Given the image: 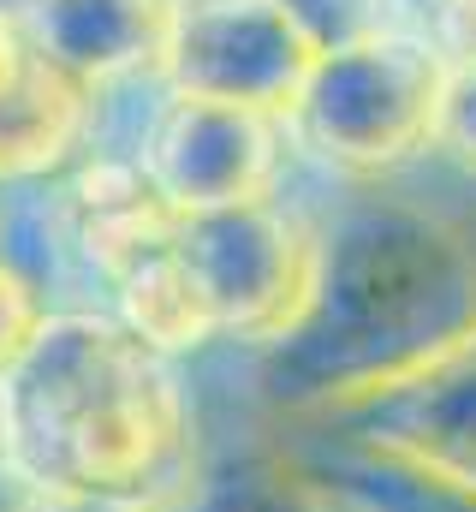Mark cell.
<instances>
[{"label":"cell","instance_id":"obj_1","mask_svg":"<svg viewBox=\"0 0 476 512\" xmlns=\"http://www.w3.org/2000/svg\"><path fill=\"white\" fill-rule=\"evenodd\" d=\"M447 54L411 30H363L340 48H322L298 114L346 161H399L423 137H441Z\"/></svg>","mask_w":476,"mask_h":512},{"label":"cell","instance_id":"obj_2","mask_svg":"<svg viewBox=\"0 0 476 512\" xmlns=\"http://www.w3.org/2000/svg\"><path fill=\"white\" fill-rule=\"evenodd\" d=\"M322 60L316 30L292 0H173L161 66L179 96L238 108H298Z\"/></svg>","mask_w":476,"mask_h":512},{"label":"cell","instance_id":"obj_3","mask_svg":"<svg viewBox=\"0 0 476 512\" xmlns=\"http://www.w3.org/2000/svg\"><path fill=\"white\" fill-rule=\"evenodd\" d=\"M66 340H72L66 376L78 387L66 405L72 471L90 489H125L143 471H155V459L179 441V393L137 334L66 322Z\"/></svg>","mask_w":476,"mask_h":512},{"label":"cell","instance_id":"obj_4","mask_svg":"<svg viewBox=\"0 0 476 512\" xmlns=\"http://www.w3.org/2000/svg\"><path fill=\"white\" fill-rule=\"evenodd\" d=\"M268 167H274L268 114L209 96H179L149 149V185L179 221L256 203Z\"/></svg>","mask_w":476,"mask_h":512},{"label":"cell","instance_id":"obj_5","mask_svg":"<svg viewBox=\"0 0 476 512\" xmlns=\"http://www.w3.org/2000/svg\"><path fill=\"white\" fill-rule=\"evenodd\" d=\"M179 256L197 274V286L215 304V322L256 316L286 298L292 286V233L262 215L256 203L215 209V215H185L179 221Z\"/></svg>","mask_w":476,"mask_h":512},{"label":"cell","instance_id":"obj_6","mask_svg":"<svg viewBox=\"0 0 476 512\" xmlns=\"http://www.w3.org/2000/svg\"><path fill=\"white\" fill-rule=\"evenodd\" d=\"M173 0H30V48L66 78H119L161 60Z\"/></svg>","mask_w":476,"mask_h":512},{"label":"cell","instance_id":"obj_7","mask_svg":"<svg viewBox=\"0 0 476 512\" xmlns=\"http://www.w3.org/2000/svg\"><path fill=\"white\" fill-rule=\"evenodd\" d=\"M173 239H179V233H173ZM119 304H125L131 334H137L149 352H185V346H197V340H209V334L221 328L209 292H203L197 274L185 268L179 245H161V251L137 256V262L119 274Z\"/></svg>","mask_w":476,"mask_h":512},{"label":"cell","instance_id":"obj_8","mask_svg":"<svg viewBox=\"0 0 476 512\" xmlns=\"http://www.w3.org/2000/svg\"><path fill=\"white\" fill-rule=\"evenodd\" d=\"M84 126V84L36 54L30 78L0 96V173L54 167Z\"/></svg>","mask_w":476,"mask_h":512},{"label":"cell","instance_id":"obj_9","mask_svg":"<svg viewBox=\"0 0 476 512\" xmlns=\"http://www.w3.org/2000/svg\"><path fill=\"white\" fill-rule=\"evenodd\" d=\"M441 137L476 161V48L447 54V96H441Z\"/></svg>","mask_w":476,"mask_h":512},{"label":"cell","instance_id":"obj_10","mask_svg":"<svg viewBox=\"0 0 476 512\" xmlns=\"http://www.w3.org/2000/svg\"><path fill=\"white\" fill-rule=\"evenodd\" d=\"M36 334H42V322H36V298H30V286L0 262V370L18 364V358L36 346Z\"/></svg>","mask_w":476,"mask_h":512},{"label":"cell","instance_id":"obj_11","mask_svg":"<svg viewBox=\"0 0 476 512\" xmlns=\"http://www.w3.org/2000/svg\"><path fill=\"white\" fill-rule=\"evenodd\" d=\"M30 66H36L30 30H24L12 12H0V96H6V90H18V84L30 78Z\"/></svg>","mask_w":476,"mask_h":512},{"label":"cell","instance_id":"obj_12","mask_svg":"<svg viewBox=\"0 0 476 512\" xmlns=\"http://www.w3.org/2000/svg\"><path fill=\"white\" fill-rule=\"evenodd\" d=\"M435 12H441L453 48H476V0H435Z\"/></svg>","mask_w":476,"mask_h":512}]
</instances>
